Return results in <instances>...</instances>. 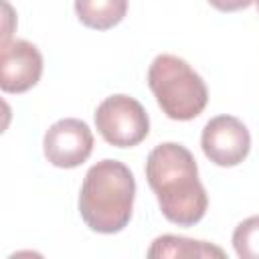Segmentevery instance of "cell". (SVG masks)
Instances as JSON below:
<instances>
[{"mask_svg": "<svg viewBox=\"0 0 259 259\" xmlns=\"http://www.w3.org/2000/svg\"><path fill=\"white\" fill-rule=\"evenodd\" d=\"M148 87L162 113L176 121L198 117L208 103L204 79L176 55L162 53L150 63Z\"/></svg>", "mask_w": 259, "mask_h": 259, "instance_id": "3957f363", "label": "cell"}, {"mask_svg": "<svg viewBox=\"0 0 259 259\" xmlns=\"http://www.w3.org/2000/svg\"><path fill=\"white\" fill-rule=\"evenodd\" d=\"M150 259L154 257H174V259H194V257H225V251L212 243L196 241L188 237L176 235H162L156 237L146 253Z\"/></svg>", "mask_w": 259, "mask_h": 259, "instance_id": "ba28073f", "label": "cell"}, {"mask_svg": "<svg viewBox=\"0 0 259 259\" xmlns=\"http://www.w3.org/2000/svg\"><path fill=\"white\" fill-rule=\"evenodd\" d=\"M136 200V178L119 162L105 158L93 164L81 184L79 214L83 223L101 235H113L127 227Z\"/></svg>", "mask_w": 259, "mask_h": 259, "instance_id": "7a4b0ae2", "label": "cell"}, {"mask_svg": "<svg viewBox=\"0 0 259 259\" xmlns=\"http://www.w3.org/2000/svg\"><path fill=\"white\" fill-rule=\"evenodd\" d=\"M233 249L241 259H259V214L249 217L235 227Z\"/></svg>", "mask_w": 259, "mask_h": 259, "instance_id": "30bf717a", "label": "cell"}, {"mask_svg": "<svg viewBox=\"0 0 259 259\" xmlns=\"http://www.w3.org/2000/svg\"><path fill=\"white\" fill-rule=\"evenodd\" d=\"M200 146L212 164L221 168H233L249 156L251 134L239 117L225 113L206 121L202 127Z\"/></svg>", "mask_w": 259, "mask_h": 259, "instance_id": "5b68a950", "label": "cell"}, {"mask_svg": "<svg viewBox=\"0 0 259 259\" xmlns=\"http://www.w3.org/2000/svg\"><path fill=\"white\" fill-rule=\"evenodd\" d=\"M75 14L87 28L109 30L127 14V0H75Z\"/></svg>", "mask_w": 259, "mask_h": 259, "instance_id": "9c48e42d", "label": "cell"}, {"mask_svg": "<svg viewBox=\"0 0 259 259\" xmlns=\"http://www.w3.org/2000/svg\"><path fill=\"white\" fill-rule=\"evenodd\" d=\"M42 152L57 168H77L93 152V134L83 119L63 117L45 132Z\"/></svg>", "mask_w": 259, "mask_h": 259, "instance_id": "8992f818", "label": "cell"}, {"mask_svg": "<svg viewBox=\"0 0 259 259\" xmlns=\"http://www.w3.org/2000/svg\"><path fill=\"white\" fill-rule=\"evenodd\" d=\"M255 4H257V12H259V0H255Z\"/></svg>", "mask_w": 259, "mask_h": 259, "instance_id": "7c38bea8", "label": "cell"}, {"mask_svg": "<svg viewBox=\"0 0 259 259\" xmlns=\"http://www.w3.org/2000/svg\"><path fill=\"white\" fill-rule=\"evenodd\" d=\"M40 75L42 55L32 42L24 38L2 42L0 89L4 93H24L40 81Z\"/></svg>", "mask_w": 259, "mask_h": 259, "instance_id": "52a82bcc", "label": "cell"}, {"mask_svg": "<svg viewBox=\"0 0 259 259\" xmlns=\"http://www.w3.org/2000/svg\"><path fill=\"white\" fill-rule=\"evenodd\" d=\"M253 0H208V4L221 12H237L243 8H249Z\"/></svg>", "mask_w": 259, "mask_h": 259, "instance_id": "8fae6325", "label": "cell"}, {"mask_svg": "<svg viewBox=\"0 0 259 259\" xmlns=\"http://www.w3.org/2000/svg\"><path fill=\"white\" fill-rule=\"evenodd\" d=\"M93 117L99 136L115 148H134L150 134V117L144 105L123 93L105 97Z\"/></svg>", "mask_w": 259, "mask_h": 259, "instance_id": "277c9868", "label": "cell"}, {"mask_svg": "<svg viewBox=\"0 0 259 259\" xmlns=\"http://www.w3.org/2000/svg\"><path fill=\"white\" fill-rule=\"evenodd\" d=\"M146 180L170 223L192 227L202 221L208 196L198 178L196 160L186 146L176 142L158 144L146 158Z\"/></svg>", "mask_w": 259, "mask_h": 259, "instance_id": "6da1fadb", "label": "cell"}]
</instances>
